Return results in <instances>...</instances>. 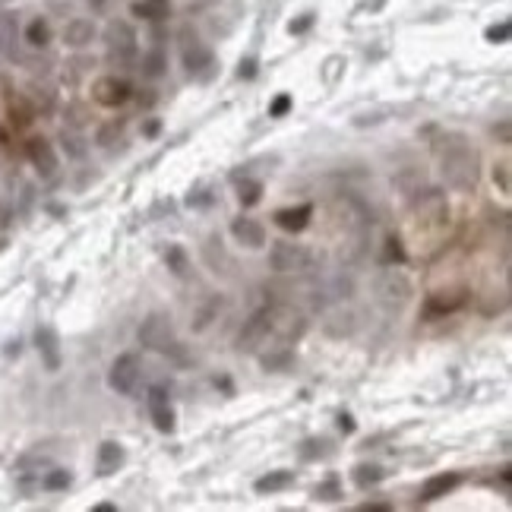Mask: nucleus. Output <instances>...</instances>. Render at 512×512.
Returning <instances> with one entry per match:
<instances>
[{
	"label": "nucleus",
	"mask_w": 512,
	"mask_h": 512,
	"mask_svg": "<svg viewBox=\"0 0 512 512\" xmlns=\"http://www.w3.org/2000/svg\"><path fill=\"white\" fill-rule=\"evenodd\" d=\"M165 263H168V269H171L177 279H183V275L190 272V256H187V250H183V247H177V244H171V247L165 250Z\"/></svg>",
	"instance_id": "obj_21"
},
{
	"label": "nucleus",
	"mask_w": 512,
	"mask_h": 512,
	"mask_svg": "<svg viewBox=\"0 0 512 512\" xmlns=\"http://www.w3.org/2000/svg\"><path fill=\"white\" fill-rule=\"evenodd\" d=\"M127 462V452L120 443H101L99 446V474H105V478H111V474H117V471L124 468Z\"/></svg>",
	"instance_id": "obj_14"
},
{
	"label": "nucleus",
	"mask_w": 512,
	"mask_h": 512,
	"mask_svg": "<svg viewBox=\"0 0 512 512\" xmlns=\"http://www.w3.org/2000/svg\"><path fill=\"white\" fill-rule=\"evenodd\" d=\"M291 484H294V471H269V474H263V478L253 484L256 494H279V490H288Z\"/></svg>",
	"instance_id": "obj_18"
},
{
	"label": "nucleus",
	"mask_w": 512,
	"mask_h": 512,
	"mask_svg": "<svg viewBox=\"0 0 512 512\" xmlns=\"http://www.w3.org/2000/svg\"><path fill=\"white\" fill-rule=\"evenodd\" d=\"M459 484H462V474H455V471L430 478L427 484L421 487V503H433V500H439V496H446L449 490H455Z\"/></svg>",
	"instance_id": "obj_15"
},
{
	"label": "nucleus",
	"mask_w": 512,
	"mask_h": 512,
	"mask_svg": "<svg viewBox=\"0 0 512 512\" xmlns=\"http://www.w3.org/2000/svg\"><path fill=\"white\" fill-rule=\"evenodd\" d=\"M92 7H95V10H101V7H105V0H92Z\"/></svg>",
	"instance_id": "obj_39"
},
{
	"label": "nucleus",
	"mask_w": 512,
	"mask_h": 512,
	"mask_svg": "<svg viewBox=\"0 0 512 512\" xmlns=\"http://www.w3.org/2000/svg\"><path fill=\"white\" fill-rule=\"evenodd\" d=\"M437 162L449 187L474 190V183H478V155H474V149H471V142L465 136H459V133L443 136L437 142Z\"/></svg>",
	"instance_id": "obj_1"
},
{
	"label": "nucleus",
	"mask_w": 512,
	"mask_h": 512,
	"mask_svg": "<svg viewBox=\"0 0 512 512\" xmlns=\"http://www.w3.org/2000/svg\"><path fill=\"white\" fill-rule=\"evenodd\" d=\"M231 234L238 238V244H244V247H250V250L266 247V228L256 222V218H238V222L231 225Z\"/></svg>",
	"instance_id": "obj_13"
},
{
	"label": "nucleus",
	"mask_w": 512,
	"mask_h": 512,
	"mask_svg": "<svg viewBox=\"0 0 512 512\" xmlns=\"http://www.w3.org/2000/svg\"><path fill=\"white\" fill-rule=\"evenodd\" d=\"M272 335H275L272 332V304H269V307H263V310H256V313L244 322L238 348L240 351H247V355H253V351H259L263 345H269Z\"/></svg>",
	"instance_id": "obj_4"
},
{
	"label": "nucleus",
	"mask_w": 512,
	"mask_h": 512,
	"mask_svg": "<svg viewBox=\"0 0 512 512\" xmlns=\"http://www.w3.org/2000/svg\"><path fill=\"white\" fill-rule=\"evenodd\" d=\"M92 35H95V25L89 23V19H73V23L66 25V44H73V48H83V44L92 42Z\"/></svg>",
	"instance_id": "obj_20"
},
{
	"label": "nucleus",
	"mask_w": 512,
	"mask_h": 512,
	"mask_svg": "<svg viewBox=\"0 0 512 512\" xmlns=\"http://www.w3.org/2000/svg\"><path fill=\"white\" fill-rule=\"evenodd\" d=\"M35 345H38V355H42L44 367L51 373L60 370V342H57V332L51 329V326H38L35 332Z\"/></svg>",
	"instance_id": "obj_11"
},
{
	"label": "nucleus",
	"mask_w": 512,
	"mask_h": 512,
	"mask_svg": "<svg viewBox=\"0 0 512 512\" xmlns=\"http://www.w3.org/2000/svg\"><path fill=\"white\" fill-rule=\"evenodd\" d=\"M256 66H259V64H256V57H244V60L238 64V76H240V79H253V76H256Z\"/></svg>",
	"instance_id": "obj_33"
},
{
	"label": "nucleus",
	"mask_w": 512,
	"mask_h": 512,
	"mask_svg": "<svg viewBox=\"0 0 512 512\" xmlns=\"http://www.w3.org/2000/svg\"><path fill=\"white\" fill-rule=\"evenodd\" d=\"M509 35H512V25H509V19H503V23L490 25L487 32H484V38L494 42V44H506V42H509Z\"/></svg>",
	"instance_id": "obj_26"
},
{
	"label": "nucleus",
	"mask_w": 512,
	"mask_h": 512,
	"mask_svg": "<svg viewBox=\"0 0 512 512\" xmlns=\"http://www.w3.org/2000/svg\"><path fill=\"white\" fill-rule=\"evenodd\" d=\"M105 38H107V51H111L114 60L130 64V60L136 57V32H133L127 23H111Z\"/></svg>",
	"instance_id": "obj_7"
},
{
	"label": "nucleus",
	"mask_w": 512,
	"mask_h": 512,
	"mask_svg": "<svg viewBox=\"0 0 512 512\" xmlns=\"http://www.w3.org/2000/svg\"><path fill=\"white\" fill-rule=\"evenodd\" d=\"M408 256H405V247H402V240L398 238H389L386 240V250H383V263H405Z\"/></svg>",
	"instance_id": "obj_25"
},
{
	"label": "nucleus",
	"mask_w": 512,
	"mask_h": 512,
	"mask_svg": "<svg viewBox=\"0 0 512 512\" xmlns=\"http://www.w3.org/2000/svg\"><path fill=\"white\" fill-rule=\"evenodd\" d=\"M140 342L146 348H152V351H158V355L174 357V361H183V348H181V342H177L171 322H168L165 316L152 313L149 320L142 322V326H140Z\"/></svg>",
	"instance_id": "obj_2"
},
{
	"label": "nucleus",
	"mask_w": 512,
	"mask_h": 512,
	"mask_svg": "<svg viewBox=\"0 0 512 512\" xmlns=\"http://www.w3.org/2000/svg\"><path fill=\"white\" fill-rule=\"evenodd\" d=\"M168 13H171L168 0H136L133 3V16L149 19V23H162V19H168Z\"/></svg>",
	"instance_id": "obj_19"
},
{
	"label": "nucleus",
	"mask_w": 512,
	"mask_h": 512,
	"mask_svg": "<svg viewBox=\"0 0 512 512\" xmlns=\"http://www.w3.org/2000/svg\"><path fill=\"white\" fill-rule=\"evenodd\" d=\"M288 111H291V95H285V92L275 95L272 105H269V117H285Z\"/></svg>",
	"instance_id": "obj_31"
},
{
	"label": "nucleus",
	"mask_w": 512,
	"mask_h": 512,
	"mask_svg": "<svg viewBox=\"0 0 512 512\" xmlns=\"http://www.w3.org/2000/svg\"><path fill=\"white\" fill-rule=\"evenodd\" d=\"M25 38H29V42L35 44V48H44V44L51 42V29H48V23H44V19H35V23L29 25Z\"/></svg>",
	"instance_id": "obj_24"
},
{
	"label": "nucleus",
	"mask_w": 512,
	"mask_h": 512,
	"mask_svg": "<svg viewBox=\"0 0 512 512\" xmlns=\"http://www.w3.org/2000/svg\"><path fill=\"white\" fill-rule=\"evenodd\" d=\"M307 449H300V459H307V462H310V459H320V455H326L329 452V443H326V439H307L304 443Z\"/></svg>",
	"instance_id": "obj_28"
},
{
	"label": "nucleus",
	"mask_w": 512,
	"mask_h": 512,
	"mask_svg": "<svg viewBox=\"0 0 512 512\" xmlns=\"http://www.w3.org/2000/svg\"><path fill=\"white\" fill-rule=\"evenodd\" d=\"M494 181H500V190L509 193V162H503V165H496L494 171Z\"/></svg>",
	"instance_id": "obj_34"
},
{
	"label": "nucleus",
	"mask_w": 512,
	"mask_h": 512,
	"mask_svg": "<svg viewBox=\"0 0 512 512\" xmlns=\"http://www.w3.org/2000/svg\"><path fill=\"white\" fill-rule=\"evenodd\" d=\"M95 512H114V506H111V503H99V506H95Z\"/></svg>",
	"instance_id": "obj_37"
},
{
	"label": "nucleus",
	"mask_w": 512,
	"mask_h": 512,
	"mask_svg": "<svg viewBox=\"0 0 512 512\" xmlns=\"http://www.w3.org/2000/svg\"><path fill=\"white\" fill-rule=\"evenodd\" d=\"M149 411H152V424H155L158 433H174V408L162 386H155L149 392Z\"/></svg>",
	"instance_id": "obj_10"
},
{
	"label": "nucleus",
	"mask_w": 512,
	"mask_h": 512,
	"mask_svg": "<svg viewBox=\"0 0 512 512\" xmlns=\"http://www.w3.org/2000/svg\"><path fill=\"white\" fill-rule=\"evenodd\" d=\"M386 478V471L380 468V465H357L355 471H351V481H355L357 487H373V484H380V481Z\"/></svg>",
	"instance_id": "obj_22"
},
{
	"label": "nucleus",
	"mask_w": 512,
	"mask_h": 512,
	"mask_svg": "<svg viewBox=\"0 0 512 512\" xmlns=\"http://www.w3.org/2000/svg\"><path fill=\"white\" fill-rule=\"evenodd\" d=\"M142 73H146V76H162V73H165V54H162V51H152L149 57H142Z\"/></svg>",
	"instance_id": "obj_27"
},
{
	"label": "nucleus",
	"mask_w": 512,
	"mask_h": 512,
	"mask_svg": "<svg viewBox=\"0 0 512 512\" xmlns=\"http://www.w3.org/2000/svg\"><path fill=\"white\" fill-rule=\"evenodd\" d=\"M146 133H149V136H155V133H158V120H152V124L146 127Z\"/></svg>",
	"instance_id": "obj_38"
},
{
	"label": "nucleus",
	"mask_w": 512,
	"mask_h": 512,
	"mask_svg": "<svg viewBox=\"0 0 512 512\" xmlns=\"http://www.w3.org/2000/svg\"><path fill=\"white\" fill-rule=\"evenodd\" d=\"M269 263L275 272H307L313 263V253L304 244H291V240H275L269 250Z\"/></svg>",
	"instance_id": "obj_3"
},
{
	"label": "nucleus",
	"mask_w": 512,
	"mask_h": 512,
	"mask_svg": "<svg viewBox=\"0 0 512 512\" xmlns=\"http://www.w3.org/2000/svg\"><path fill=\"white\" fill-rule=\"evenodd\" d=\"M181 60H183V66H187V73L199 76L215 64V54L199 35H193L190 29H187V32L181 35Z\"/></svg>",
	"instance_id": "obj_5"
},
{
	"label": "nucleus",
	"mask_w": 512,
	"mask_h": 512,
	"mask_svg": "<svg viewBox=\"0 0 512 512\" xmlns=\"http://www.w3.org/2000/svg\"><path fill=\"white\" fill-rule=\"evenodd\" d=\"M238 199H240V206L244 209L256 206V203L263 199V181H240L238 183Z\"/></svg>",
	"instance_id": "obj_23"
},
{
	"label": "nucleus",
	"mask_w": 512,
	"mask_h": 512,
	"mask_svg": "<svg viewBox=\"0 0 512 512\" xmlns=\"http://www.w3.org/2000/svg\"><path fill=\"white\" fill-rule=\"evenodd\" d=\"M361 509L363 512H386V509H392V506H389V503H363Z\"/></svg>",
	"instance_id": "obj_36"
},
{
	"label": "nucleus",
	"mask_w": 512,
	"mask_h": 512,
	"mask_svg": "<svg viewBox=\"0 0 512 512\" xmlns=\"http://www.w3.org/2000/svg\"><path fill=\"white\" fill-rule=\"evenodd\" d=\"M408 294H411V281L405 275L398 272V269H389L376 279V298L383 304H405Z\"/></svg>",
	"instance_id": "obj_8"
},
{
	"label": "nucleus",
	"mask_w": 512,
	"mask_h": 512,
	"mask_svg": "<svg viewBox=\"0 0 512 512\" xmlns=\"http://www.w3.org/2000/svg\"><path fill=\"white\" fill-rule=\"evenodd\" d=\"M313 23H316V16H313V13H304V16L291 19V23H288V32H291V35H304V32H307V29H310V25H313Z\"/></svg>",
	"instance_id": "obj_32"
},
{
	"label": "nucleus",
	"mask_w": 512,
	"mask_h": 512,
	"mask_svg": "<svg viewBox=\"0 0 512 512\" xmlns=\"http://www.w3.org/2000/svg\"><path fill=\"white\" fill-rule=\"evenodd\" d=\"M339 430L342 433H355V418L351 414H339Z\"/></svg>",
	"instance_id": "obj_35"
},
{
	"label": "nucleus",
	"mask_w": 512,
	"mask_h": 512,
	"mask_svg": "<svg viewBox=\"0 0 512 512\" xmlns=\"http://www.w3.org/2000/svg\"><path fill=\"white\" fill-rule=\"evenodd\" d=\"M70 471H51L48 478H44V487L48 490H64V487H70Z\"/></svg>",
	"instance_id": "obj_30"
},
{
	"label": "nucleus",
	"mask_w": 512,
	"mask_h": 512,
	"mask_svg": "<svg viewBox=\"0 0 512 512\" xmlns=\"http://www.w3.org/2000/svg\"><path fill=\"white\" fill-rule=\"evenodd\" d=\"M465 304V291H452V298H443V294H430L424 300V313L427 320H437V316H446V313H455L459 307Z\"/></svg>",
	"instance_id": "obj_16"
},
{
	"label": "nucleus",
	"mask_w": 512,
	"mask_h": 512,
	"mask_svg": "<svg viewBox=\"0 0 512 512\" xmlns=\"http://www.w3.org/2000/svg\"><path fill=\"white\" fill-rule=\"evenodd\" d=\"M342 490H339V481L329 478L326 484H320V487L313 490V500H339Z\"/></svg>",
	"instance_id": "obj_29"
},
{
	"label": "nucleus",
	"mask_w": 512,
	"mask_h": 512,
	"mask_svg": "<svg viewBox=\"0 0 512 512\" xmlns=\"http://www.w3.org/2000/svg\"><path fill=\"white\" fill-rule=\"evenodd\" d=\"M92 95H95V101L105 107H117V105H124L127 99L133 95L130 83L127 79H120V76H101L99 83L92 86Z\"/></svg>",
	"instance_id": "obj_9"
},
{
	"label": "nucleus",
	"mask_w": 512,
	"mask_h": 512,
	"mask_svg": "<svg viewBox=\"0 0 512 512\" xmlns=\"http://www.w3.org/2000/svg\"><path fill=\"white\" fill-rule=\"evenodd\" d=\"M310 218H313V206H310V203H300V206L279 209V212H275V225H279L281 231H291V234L304 231L307 225H310Z\"/></svg>",
	"instance_id": "obj_12"
},
{
	"label": "nucleus",
	"mask_w": 512,
	"mask_h": 512,
	"mask_svg": "<svg viewBox=\"0 0 512 512\" xmlns=\"http://www.w3.org/2000/svg\"><path fill=\"white\" fill-rule=\"evenodd\" d=\"M29 158H32V165L38 168L44 177L54 174V168H57V155L51 149V142H44V140H29Z\"/></svg>",
	"instance_id": "obj_17"
},
{
	"label": "nucleus",
	"mask_w": 512,
	"mask_h": 512,
	"mask_svg": "<svg viewBox=\"0 0 512 512\" xmlns=\"http://www.w3.org/2000/svg\"><path fill=\"white\" fill-rule=\"evenodd\" d=\"M140 357L136 355H120L114 363H111V373H107V383H111V389L114 392H120V396H133L136 389H140Z\"/></svg>",
	"instance_id": "obj_6"
}]
</instances>
